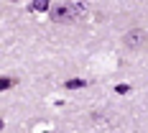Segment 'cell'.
Wrapping results in <instances>:
<instances>
[{
    "label": "cell",
    "instance_id": "cell-4",
    "mask_svg": "<svg viewBox=\"0 0 148 133\" xmlns=\"http://www.w3.org/2000/svg\"><path fill=\"white\" fill-rule=\"evenodd\" d=\"M66 87H84V79H69Z\"/></svg>",
    "mask_w": 148,
    "mask_h": 133
},
{
    "label": "cell",
    "instance_id": "cell-2",
    "mask_svg": "<svg viewBox=\"0 0 148 133\" xmlns=\"http://www.w3.org/2000/svg\"><path fill=\"white\" fill-rule=\"evenodd\" d=\"M15 82H18V79H13V77H3V79H0V90H8V87H13Z\"/></svg>",
    "mask_w": 148,
    "mask_h": 133
},
{
    "label": "cell",
    "instance_id": "cell-1",
    "mask_svg": "<svg viewBox=\"0 0 148 133\" xmlns=\"http://www.w3.org/2000/svg\"><path fill=\"white\" fill-rule=\"evenodd\" d=\"M82 13V5H77V3H66V5H59L56 10H54V18L56 21H66V18H74V15Z\"/></svg>",
    "mask_w": 148,
    "mask_h": 133
},
{
    "label": "cell",
    "instance_id": "cell-5",
    "mask_svg": "<svg viewBox=\"0 0 148 133\" xmlns=\"http://www.w3.org/2000/svg\"><path fill=\"white\" fill-rule=\"evenodd\" d=\"M115 90H118L120 95H125V92H128V90H130V87H128V85H118V87H115Z\"/></svg>",
    "mask_w": 148,
    "mask_h": 133
},
{
    "label": "cell",
    "instance_id": "cell-3",
    "mask_svg": "<svg viewBox=\"0 0 148 133\" xmlns=\"http://www.w3.org/2000/svg\"><path fill=\"white\" fill-rule=\"evenodd\" d=\"M46 8H49L46 0H41V3H31V10H46Z\"/></svg>",
    "mask_w": 148,
    "mask_h": 133
}]
</instances>
